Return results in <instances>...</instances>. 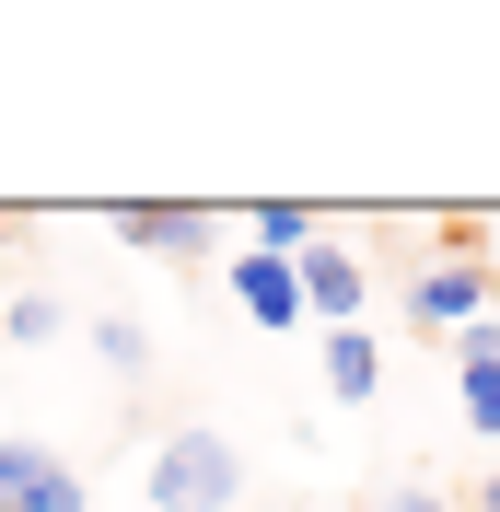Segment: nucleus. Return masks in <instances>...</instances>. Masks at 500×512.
I'll list each match as a JSON object with an SVG mask.
<instances>
[{"instance_id":"10","label":"nucleus","mask_w":500,"mask_h":512,"mask_svg":"<svg viewBox=\"0 0 500 512\" xmlns=\"http://www.w3.org/2000/svg\"><path fill=\"white\" fill-rule=\"evenodd\" d=\"M0 326H12V350H47V338H59V291H12V303H0Z\"/></svg>"},{"instance_id":"6","label":"nucleus","mask_w":500,"mask_h":512,"mask_svg":"<svg viewBox=\"0 0 500 512\" xmlns=\"http://www.w3.org/2000/svg\"><path fill=\"white\" fill-rule=\"evenodd\" d=\"M326 396H338V408H373V396H384V350H373V326H338V338H326Z\"/></svg>"},{"instance_id":"4","label":"nucleus","mask_w":500,"mask_h":512,"mask_svg":"<svg viewBox=\"0 0 500 512\" xmlns=\"http://www.w3.org/2000/svg\"><path fill=\"white\" fill-rule=\"evenodd\" d=\"M0 512H82V478L47 443H0Z\"/></svg>"},{"instance_id":"3","label":"nucleus","mask_w":500,"mask_h":512,"mask_svg":"<svg viewBox=\"0 0 500 512\" xmlns=\"http://www.w3.org/2000/svg\"><path fill=\"white\" fill-rule=\"evenodd\" d=\"M407 315H419V326H442V338L489 326V268H466V256H431V268L407 280Z\"/></svg>"},{"instance_id":"7","label":"nucleus","mask_w":500,"mask_h":512,"mask_svg":"<svg viewBox=\"0 0 500 512\" xmlns=\"http://www.w3.org/2000/svg\"><path fill=\"white\" fill-rule=\"evenodd\" d=\"M105 222H117L140 256H198V245H210V210H163V198H152V210H105Z\"/></svg>"},{"instance_id":"5","label":"nucleus","mask_w":500,"mask_h":512,"mask_svg":"<svg viewBox=\"0 0 500 512\" xmlns=\"http://www.w3.org/2000/svg\"><path fill=\"white\" fill-rule=\"evenodd\" d=\"M233 303H245L256 326H303V268L268 256V245H245V256H233Z\"/></svg>"},{"instance_id":"2","label":"nucleus","mask_w":500,"mask_h":512,"mask_svg":"<svg viewBox=\"0 0 500 512\" xmlns=\"http://www.w3.org/2000/svg\"><path fill=\"white\" fill-rule=\"evenodd\" d=\"M291 268H303V315H326V338L373 315V268H361L349 245H326V233H314V245L291 256Z\"/></svg>"},{"instance_id":"1","label":"nucleus","mask_w":500,"mask_h":512,"mask_svg":"<svg viewBox=\"0 0 500 512\" xmlns=\"http://www.w3.org/2000/svg\"><path fill=\"white\" fill-rule=\"evenodd\" d=\"M140 489H152V512H233V501H245V454L198 419V431H163V443H152Z\"/></svg>"},{"instance_id":"13","label":"nucleus","mask_w":500,"mask_h":512,"mask_svg":"<svg viewBox=\"0 0 500 512\" xmlns=\"http://www.w3.org/2000/svg\"><path fill=\"white\" fill-rule=\"evenodd\" d=\"M477 512H500V478H489V489H477Z\"/></svg>"},{"instance_id":"8","label":"nucleus","mask_w":500,"mask_h":512,"mask_svg":"<svg viewBox=\"0 0 500 512\" xmlns=\"http://www.w3.org/2000/svg\"><path fill=\"white\" fill-rule=\"evenodd\" d=\"M94 361L117 384H140V373H152V326H140V315H94Z\"/></svg>"},{"instance_id":"9","label":"nucleus","mask_w":500,"mask_h":512,"mask_svg":"<svg viewBox=\"0 0 500 512\" xmlns=\"http://www.w3.org/2000/svg\"><path fill=\"white\" fill-rule=\"evenodd\" d=\"M245 222H256V245H268V256H303V245H314V210H303V198H256Z\"/></svg>"},{"instance_id":"11","label":"nucleus","mask_w":500,"mask_h":512,"mask_svg":"<svg viewBox=\"0 0 500 512\" xmlns=\"http://www.w3.org/2000/svg\"><path fill=\"white\" fill-rule=\"evenodd\" d=\"M454 396H466V431H489V443H500V361H466Z\"/></svg>"},{"instance_id":"12","label":"nucleus","mask_w":500,"mask_h":512,"mask_svg":"<svg viewBox=\"0 0 500 512\" xmlns=\"http://www.w3.org/2000/svg\"><path fill=\"white\" fill-rule=\"evenodd\" d=\"M384 512H454V501H431V489H407V501H384Z\"/></svg>"}]
</instances>
